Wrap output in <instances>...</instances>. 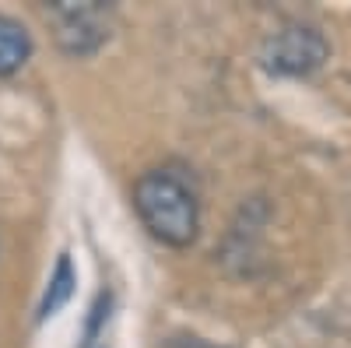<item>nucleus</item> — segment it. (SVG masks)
I'll list each match as a JSON object with an SVG mask.
<instances>
[{"instance_id":"nucleus-1","label":"nucleus","mask_w":351,"mask_h":348,"mask_svg":"<svg viewBox=\"0 0 351 348\" xmlns=\"http://www.w3.org/2000/svg\"><path fill=\"white\" fill-rule=\"evenodd\" d=\"M134 208L155 240L169 246H190L200 232L197 194L176 172L152 169L134 187Z\"/></svg>"},{"instance_id":"nucleus-2","label":"nucleus","mask_w":351,"mask_h":348,"mask_svg":"<svg viewBox=\"0 0 351 348\" xmlns=\"http://www.w3.org/2000/svg\"><path fill=\"white\" fill-rule=\"evenodd\" d=\"M327 53H330V46L319 28L302 25V21H288L263 39L260 64H263V71H271L278 78H306L324 67Z\"/></svg>"},{"instance_id":"nucleus-3","label":"nucleus","mask_w":351,"mask_h":348,"mask_svg":"<svg viewBox=\"0 0 351 348\" xmlns=\"http://www.w3.org/2000/svg\"><path fill=\"white\" fill-rule=\"evenodd\" d=\"M56 28H60V43L64 49L71 53H92L106 43V8L99 4V0H81V4H74V0H56V4L49 8Z\"/></svg>"},{"instance_id":"nucleus-4","label":"nucleus","mask_w":351,"mask_h":348,"mask_svg":"<svg viewBox=\"0 0 351 348\" xmlns=\"http://www.w3.org/2000/svg\"><path fill=\"white\" fill-rule=\"evenodd\" d=\"M28 56H32V39H28L25 25L0 14V78L21 71Z\"/></svg>"},{"instance_id":"nucleus-5","label":"nucleus","mask_w":351,"mask_h":348,"mask_svg":"<svg viewBox=\"0 0 351 348\" xmlns=\"http://www.w3.org/2000/svg\"><path fill=\"white\" fill-rule=\"evenodd\" d=\"M71 292H74V268H71V257H60V260H56L53 278H49V292H46L39 313H43V316H53L56 310L71 299Z\"/></svg>"},{"instance_id":"nucleus-6","label":"nucleus","mask_w":351,"mask_h":348,"mask_svg":"<svg viewBox=\"0 0 351 348\" xmlns=\"http://www.w3.org/2000/svg\"><path fill=\"white\" fill-rule=\"evenodd\" d=\"M183 348H218V345H208V341H186Z\"/></svg>"}]
</instances>
